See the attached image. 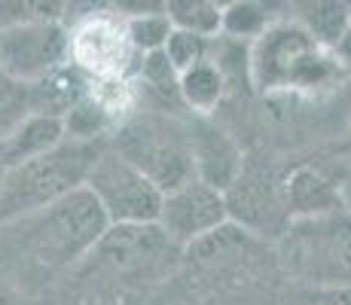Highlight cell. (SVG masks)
Returning <instances> with one entry per match:
<instances>
[{"mask_svg":"<svg viewBox=\"0 0 351 305\" xmlns=\"http://www.w3.org/2000/svg\"><path fill=\"white\" fill-rule=\"evenodd\" d=\"M110 150L147 174L165 195L195 180L190 119L184 117L138 110L110 134Z\"/></svg>","mask_w":351,"mask_h":305,"instance_id":"cell-5","label":"cell"},{"mask_svg":"<svg viewBox=\"0 0 351 305\" xmlns=\"http://www.w3.org/2000/svg\"><path fill=\"white\" fill-rule=\"evenodd\" d=\"M275 22H278V19L272 16V6L269 3L232 0V3H223V34H220V37L254 46Z\"/></svg>","mask_w":351,"mask_h":305,"instance_id":"cell-19","label":"cell"},{"mask_svg":"<svg viewBox=\"0 0 351 305\" xmlns=\"http://www.w3.org/2000/svg\"><path fill=\"white\" fill-rule=\"evenodd\" d=\"M293 19H278L251 46V77L260 92L278 89H315L336 77L339 64Z\"/></svg>","mask_w":351,"mask_h":305,"instance_id":"cell-6","label":"cell"},{"mask_svg":"<svg viewBox=\"0 0 351 305\" xmlns=\"http://www.w3.org/2000/svg\"><path fill=\"white\" fill-rule=\"evenodd\" d=\"M348 214H351V211H348Z\"/></svg>","mask_w":351,"mask_h":305,"instance_id":"cell-28","label":"cell"},{"mask_svg":"<svg viewBox=\"0 0 351 305\" xmlns=\"http://www.w3.org/2000/svg\"><path fill=\"white\" fill-rule=\"evenodd\" d=\"M211 43L214 40L195 37V34L171 31V37H168V43H165V56L178 67V73H184V71H190V67L211 58Z\"/></svg>","mask_w":351,"mask_h":305,"instance_id":"cell-22","label":"cell"},{"mask_svg":"<svg viewBox=\"0 0 351 305\" xmlns=\"http://www.w3.org/2000/svg\"><path fill=\"white\" fill-rule=\"evenodd\" d=\"M333 56L339 58V61H346V64H351V28L346 31V37L339 40V46L333 49Z\"/></svg>","mask_w":351,"mask_h":305,"instance_id":"cell-24","label":"cell"},{"mask_svg":"<svg viewBox=\"0 0 351 305\" xmlns=\"http://www.w3.org/2000/svg\"><path fill=\"white\" fill-rule=\"evenodd\" d=\"M67 141L64 122L62 119H49V117H31L3 144V165H22L28 159H37V156L52 153L56 147H62Z\"/></svg>","mask_w":351,"mask_h":305,"instance_id":"cell-15","label":"cell"},{"mask_svg":"<svg viewBox=\"0 0 351 305\" xmlns=\"http://www.w3.org/2000/svg\"><path fill=\"white\" fill-rule=\"evenodd\" d=\"M3 178H6V165L0 162V189H3Z\"/></svg>","mask_w":351,"mask_h":305,"instance_id":"cell-25","label":"cell"},{"mask_svg":"<svg viewBox=\"0 0 351 305\" xmlns=\"http://www.w3.org/2000/svg\"><path fill=\"white\" fill-rule=\"evenodd\" d=\"M0 31H3V28H0Z\"/></svg>","mask_w":351,"mask_h":305,"instance_id":"cell-27","label":"cell"},{"mask_svg":"<svg viewBox=\"0 0 351 305\" xmlns=\"http://www.w3.org/2000/svg\"><path fill=\"white\" fill-rule=\"evenodd\" d=\"M285 305H351V287H296L290 284Z\"/></svg>","mask_w":351,"mask_h":305,"instance_id":"cell-23","label":"cell"},{"mask_svg":"<svg viewBox=\"0 0 351 305\" xmlns=\"http://www.w3.org/2000/svg\"><path fill=\"white\" fill-rule=\"evenodd\" d=\"M190 141L195 159V180L226 193L245 171V159L239 141L217 125L211 117H190Z\"/></svg>","mask_w":351,"mask_h":305,"instance_id":"cell-12","label":"cell"},{"mask_svg":"<svg viewBox=\"0 0 351 305\" xmlns=\"http://www.w3.org/2000/svg\"><path fill=\"white\" fill-rule=\"evenodd\" d=\"M285 193H287V208L293 220L302 217H324V214H336L342 211V195L324 174H318L315 168H293L285 178Z\"/></svg>","mask_w":351,"mask_h":305,"instance_id":"cell-14","label":"cell"},{"mask_svg":"<svg viewBox=\"0 0 351 305\" xmlns=\"http://www.w3.org/2000/svg\"><path fill=\"white\" fill-rule=\"evenodd\" d=\"M141 58L117 6H89L71 28V61L89 80H134Z\"/></svg>","mask_w":351,"mask_h":305,"instance_id":"cell-7","label":"cell"},{"mask_svg":"<svg viewBox=\"0 0 351 305\" xmlns=\"http://www.w3.org/2000/svg\"><path fill=\"white\" fill-rule=\"evenodd\" d=\"M71 64V28L64 22H25L0 31V71L22 83Z\"/></svg>","mask_w":351,"mask_h":305,"instance_id":"cell-10","label":"cell"},{"mask_svg":"<svg viewBox=\"0 0 351 305\" xmlns=\"http://www.w3.org/2000/svg\"><path fill=\"white\" fill-rule=\"evenodd\" d=\"M0 162H3V141H0Z\"/></svg>","mask_w":351,"mask_h":305,"instance_id":"cell-26","label":"cell"},{"mask_svg":"<svg viewBox=\"0 0 351 305\" xmlns=\"http://www.w3.org/2000/svg\"><path fill=\"white\" fill-rule=\"evenodd\" d=\"M86 189L104 208L110 226H147L159 223L165 193L147 174H141L132 162L107 147L89 171Z\"/></svg>","mask_w":351,"mask_h":305,"instance_id":"cell-8","label":"cell"},{"mask_svg":"<svg viewBox=\"0 0 351 305\" xmlns=\"http://www.w3.org/2000/svg\"><path fill=\"white\" fill-rule=\"evenodd\" d=\"M229 223V208H226V193L208 186L202 180H193L186 186L174 189L162 202L159 226L174 244L180 247H193L195 241L208 239L211 232L223 229Z\"/></svg>","mask_w":351,"mask_h":305,"instance_id":"cell-11","label":"cell"},{"mask_svg":"<svg viewBox=\"0 0 351 305\" xmlns=\"http://www.w3.org/2000/svg\"><path fill=\"white\" fill-rule=\"evenodd\" d=\"M275 260L296 287H351V214L293 220L275 241Z\"/></svg>","mask_w":351,"mask_h":305,"instance_id":"cell-4","label":"cell"},{"mask_svg":"<svg viewBox=\"0 0 351 305\" xmlns=\"http://www.w3.org/2000/svg\"><path fill=\"white\" fill-rule=\"evenodd\" d=\"M186 250L159 223L110 226L101 244L67 272L62 305H141L184 266Z\"/></svg>","mask_w":351,"mask_h":305,"instance_id":"cell-1","label":"cell"},{"mask_svg":"<svg viewBox=\"0 0 351 305\" xmlns=\"http://www.w3.org/2000/svg\"><path fill=\"white\" fill-rule=\"evenodd\" d=\"M92 92V80L77 64H64L56 73L31 83V113L49 119H67V113L77 104H83Z\"/></svg>","mask_w":351,"mask_h":305,"instance_id":"cell-13","label":"cell"},{"mask_svg":"<svg viewBox=\"0 0 351 305\" xmlns=\"http://www.w3.org/2000/svg\"><path fill=\"white\" fill-rule=\"evenodd\" d=\"M226 92L229 86L223 73L211 58L180 73V101L193 117H211L220 107V101L226 98Z\"/></svg>","mask_w":351,"mask_h":305,"instance_id":"cell-18","label":"cell"},{"mask_svg":"<svg viewBox=\"0 0 351 305\" xmlns=\"http://www.w3.org/2000/svg\"><path fill=\"white\" fill-rule=\"evenodd\" d=\"M6 226L12 229V250L25 260V266L56 275L73 272L101 244L110 229V220L95 195L83 186L56 205L22 217L16 223H6Z\"/></svg>","mask_w":351,"mask_h":305,"instance_id":"cell-2","label":"cell"},{"mask_svg":"<svg viewBox=\"0 0 351 305\" xmlns=\"http://www.w3.org/2000/svg\"><path fill=\"white\" fill-rule=\"evenodd\" d=\"M107 147H110V141L67 138L52 153L6 168L3 189H0V226L43 211V208L62 202L64 195L83 189L89 180V171L95 168V162Z\"/></svg>","mask_w":351,"mask_h":305,"instance_id":"cell-3","label":"cell"},{"mask_svg":"<svg viewBox=\"0 0 351 305\" xmlns=\"http://www.w3.org/2000/svg\"><path fill=\"white\" fill-rule=\"evenodd\" d=\"M119 12L125 16V31L138 56H150V52H162L171 37L174 25L165 12V3L159 6H141V3H119Z\"/></svg>","mask_w":351,"mask_h":305,"instance_id":"cell-17","label":"cell"},{"mask_svg":"<svg viewBox=\"0 0 351 305\" xmlns=\"http://www.w3.org/2000/svg\"><path fill=\"white\" fill-rule=\"evenodd\" d=\"M285 178L287 174H278L275 165L247 156L241 178L226 189L229 223L256 235L260 241L266 239L278 241L287 232L290 223H293L287 208Z\"/></svg>","mask_w":351,"mask_h":305,"instance_id":"cell-9","label":"cell"},{"mask_svg":"<svg viewBox=\"0 0 351 305\" xmlns=\"http://www.w3.org/2000/svg\"><path fill=\"white\" fill-rule=\"evenodd\" d=\"M165 12L174 31H186L195 37L217 40L223 34V3L214 0H168Z\"/></svg>","mask_w":351,"mask_h":305,"instance_id":"cell-20","label":"cell"},{"mask_svg":"<svg viewBox=\"0 0 351 305\" xmlns=\"http://www.w3.org/2000/svg\"><path fill=\"white\" fill-rule=\"evenodd\" d=\"M31 117V86L0 71V141L6 144Z\"/></svg>","mask_w":351,"mask_h":305,"instance_id":"cell-21","label":"cell"},{"mask_svg":"<svg viewBox=\"0 0 351 305\" xmlns=\"http://www.w3.org/2000/svg\"><path fill=\"white\" fill-rule=\"evenodd\" d=\"M290 19L302 25L324 49L333 52L351 28V6L339 0H308V3H296Z\"/></svg>","mask_w":351,"mask_h":305,"instance_id":"cell-16","label":"cell"}]
</instances>
